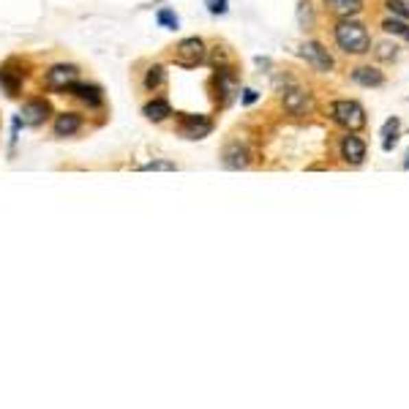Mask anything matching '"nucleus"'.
I'll return each mask as SVG.
<instances>
[{"label": "nucleus", "mask_w": 409, "mask_h": 409, "mask_svg": "<svg viewBox=\"0 0 409 409\" xmlns=\"http://www.w3.org/2000/svg\"><path fill=\"white\" fill-rule=\"evenodd\" d=\"M333 36H336V44H338V49L344 55L360 58V55H369L371 52L369 27L360 19H355V16H341L338 25H336V30H333Z\"/></svg>", "instance_id": "obj_1"}, {"label": "nucleus", "mask_w": 409, "mask_h": 409, "mask_svg": "<svg viewBox=\"0 0 409 409\" xmlns=\"http://www.w3.org/2000/svg\"><path fill=\"white\" fill-rule=\"evenodd\" d=\"M330 117H333V123H338L347 131H360L369 123V115H366L363 104L355 102V99H338V102H333L330 104Z\"/></svg>", "instance_id": "obj_2"}, {"label": "nucleus", "mask_w": 409, "mask_h": 409, "mask_svg": "<svg viewBox=\"0 0 409 409\" xmlns=\"http://www.w3.org/2000/svg\"><path fill=\"white\" fill-rule=\"evenodd\" d=\"M207 58V49H204V41L191 36V38H183L178 47H175V63L183 66V69H197L200 63H204Z\"/></svg>", "instance_id": "obj_3"}, {"label": "nucleus", "mask_w": 409, "mask_h": 409, "mask_svg": "<svg viewBox=\"0 0 409 409\" xmlns=\"http://www.w3.org/2000/svg\"><path fill=\"white\" fill-rule=\"evenodd\" d=\"M301 58L306 60L314 71H322V74L333 71V58H330V52H327L319 41H306V44L301 47Z\"/></svg>", "instance_id": "obj_4"}, {"label": "nucleus", "mask_w": 409, "mask_h": 409, "mask_svg": "<svg viewBox=\"0 0 409 409\" xmlns=\"http://www.w3.org/2000/svg\"><path fill=\"white\" fill-rule=\"evenodd\" d=\"M281 104H284V109H287L290 115H295V117H303V115H308V112L314 109V99H311V93L303 91V88H295V85L284 91Z\"/></svg>", "instance_id": "obj_5"}, {"label": "nucleus", "mask_w": 409, "mask_h": 409, "mask_svg": "<svg viewBox=\"0 0 409 409\" xmlns=\"http://www.w3.org/2000/svg\"><path fill=\"white\" fill-rule=\"evenodd\" d=\"M49 112H52V106L49 102H44V99H30V102L22 104V109H19V123L22 126H30V128H36V126H44V120L49 117Z\"/></svg>", "instance_id": "obj_6"}, {"label": "nucleus", "mask_w": 409, "mask_h": 409, "mask_svg": "<svg viewBox=\"0 0 409 409\" xmlns=\"http://www.w3.org/2000/svg\"><path fill=\"white\" fill-rule=\"evenodd\" d=\"M77 77H80V69H77V66H66V63L52 66V69L47 71V88L69 93V88L77 82Z\"/></svg>", "instance_id": "obj_7"}, {"label": "nucleus", "mask_w": 409, "mask_h": 409, "mask_svg": "<svg viewBox=\"0 0 409 409\" xmlns=\"http://www.w3.org/2000/svg\"><path fill=\"white\" fill-rule=\"evenodd\" d=\"M221 164H224L226 170H246V167L251 164V150H248L240 139H232V142L224 148V153H221Z\"/></svg>", "instance_id": "obj_8"}, {"label": "nucleus", "mask_w": 409, "mask_h": 409, "mask_svg": "<svg viewBox=\"0 0 409 409\" xmlns=\"http://www.w3.org/2000/svg\"><path fill=\"white\" fill-rule=\"evenodd\" d=\"M341 159L352 167L366 161V142L358 137V131H347V137L341 139Z\"/></svg>", "instance_id": "obj_9"}, {"label": "nucleus", "mask_w": 409, "mask_h": 409, "mask_svg": "<svg viewBox=\"0 0 409 409\" xmlns=\"http://www.w3.org/2000/svg\"><path fill=\"white\" fill-rule=\"evenodd\" d=\"M213 131V123L204 115H183L180 117V134L186 139H202Z\"/></svg>", "instance_id": "obj_10"}, {"label": "nucleus", "mask_w": 409, "mask_h": 409, "mask_svg": "<svg viewBox=\"0 0 409 409\" xmlns=\"http://www.w3.org/2000/svg\"><path fill=\"white\" fill-rule=\"evenodd\" d=\"M215 91L221 93V102L224 104H229L232 96L237 93V77H235V71L229 66H218L215 69Z\"/></svg>", "instance_id": "obj_11"}, {"label": "nucleus", "mask_w": 409, "mask_h": 409, "mask_svg": "<svg viewBox=\"0 0 409 409\" xmlns=\"http://www.w3.org/2000/svg\"><path fill=\"white\" fill-rule=\"evenodd\" d=\"M69 93L77 99V102L88 104L91 109H96V106H102L104 104V93L99 85H91V82H74L71 88H69Z\"/></svg>", "instance_id": "obj_12"}, {"label": "nucleus", "mask_w": 409, "mask_h": 409, "mask_svg": "<svg viewBox=\"0 0 409 409\" xmlns=\"http://www.w3.org/2000/svg\"><path fill=\"white\" fill-rule=\"evenodd\" d=\"M352 82H358L360 88H382L385 71H379L377 66H358L352 69Z\"/></svg>", "instance_id": "obj_13"}, {"label": "nucleus", "mask_w": 409, "mask_h": 409, "mask_svg": "<svg viewBox=\"0 0 409 409\" xmlns=\"http://www.w3.org/2000/svg\"><path fill=\"white\" fill-rule=\"evenodd\" d=\"M82 128V117L77 112H60L55 120V137H74Z\"/></svg>", "instance_id": "obj_14"}, {"label": "nucleus", "mask_w": 409, "mask_h": 409, "mask_svg": "<svg viewBox=\"0 0 409 409\" xmlns=\"http://www.w3.org/2000/svg\"><path fill=\"white\" fill-rule=\"evenodd\" d=\"M22 77H25V71H14L11 66H3V69H0V88L14 99V96H19Z\"/></svg>", "instance_id": "obj_15"}, {"label": "nucleus", "mask_w": 409, "mask_h": 409, "mask_svg": "<svg viewBox=\"0 0 409 409\" xmlns=\"http://www.w3.org/2000/svg\"><path fill=\"white\" fill-rule=\"evenodd\" d=\"M399 131H401V120H399V117H388L385 126H382V131H379V137H382V150H385V153H390V150L399 145Z\"/></svg>", "instance_id": "obj_16"}, {"label": "nucleus", "mask_w": 409, "mask_h": 409, "mask_svg": "<svg viewBox=\"0 0 409 409\" xmlns=\"http://www.w3.org/2000/svg\"><path fill=\"white\" fill-rule=\"evenodd\" d=\"M142 115H145L148 120H153V123H161V120H167V117L172 115V106H170L167 99H153V102L145 104Z\"/></svg>", "instance_id": "obj_17"}, {"label": "nucleus", "mask_w": 409, "mask_h": 409, "mask_svg": "<svg viewBox=\"0 0 409 409\" xmlns=\"http://www.w3.org/2000/svg\"><path fill=\"white\" fill-rule=\"evenodd\" d=\"M325 3H327L330 11L338 14V16H355V14L363 11V0H325Z\"/></svg>", "instance_id": "obj_18"}, {"label": "nucleus", "mask_w": 409, "mask_h": 409, "mask_svg": "<svg viewBox=\"0 0 409 409\" xmlns=\"http://www.w3.org/2000/svg\"><path fill=\"white\" fill-rule=\"evenodd\" d=\"M382 30H385L388 36H399V38L409 41V22H407V19L390 16V19H385V22H382Z\"/></svg>", "instance_id": "obj_19"}, {"label": "nucleus", "mask_w": 409, "mask_h": 409, "mask_svg": "<svg viewBox=\"0 0 409 409\" xmlns=\"http://www.w3.org/2000/svg\"><path fill=\"white\" fill-rule=\"evenodd\" d=\"M164 82H167V69L164 66H150L148 74H145V88L159 91V88H164Z\"/></svg>", "instance_id": "obj_20"}, {"label": "nucleus", "mask_w": 409, "mask_h": 409, "mask_svg": "<svg viewBox=\"0 0 409 409\" xmlns=\"http://www.w3.org/2000/svg\"><path fill=\"white\" fill-rule=\"evenodd\" d=\"M374 58L382 60V63L396 60V58H399V47H396V41H379V44H374Z\"/></svg>", "instance_id": "obj_21"}, {"label": "nucleus", "mask_w": 409, "mask_h": 409, "mask_svg": "<svg viewBox=\"0 0 409 409\" xmlns=\"http://www.w3.org/2000/svg\"><path fill=\"white\" fill-rule=\"evenodd\" d=\"M385 8H388L393 16H399V19H407V22H409V3H407V0H385Z\"/></svg>", "instance_id": "obj_22"}, {"label": "nucleus", "mask_w": 409, "mask_h": 409, "mask_svg": "<svg viewBox=\"0 0 409 409\" xmlns=\"http://www.w3.org/2000/svg\"><path fill=\"white\" fill-rule=\"evenodd\" d=\"M156 19H159V25H161V27H170V30H175V27H178V16H175V11H170V8H161Z\"/></svg>", "instance_id": "obj_23"}, {"label": "nucleus", "mask_w": 409, "mask_h": 409, "mask_svg": "<svg viewBox=\"0 0 409 409\" xmlns=\"http://www.w3.org/2000/svg\"><path fill=\"white\" fill-rule=\"evenodd\" d=\"M142 170H145V172H175L178 164H172V161H150V164H145Z\"/></svg>", "instance_id": "obj_24"}, {"label": "nucleus", "mask_w": 409, "mask_h": 409, "mask_svg": "<svg viewBox=\"0 0 409 409\" xmlns=\"http://www.w3.org/2000/svg\"><path fill=\"white\" fill-rule=\"evenodd\" d=\"M204 5H207V11L210 14H226V5H229V0H204Z\"/></svg>", "instance_id": "obj_25"}, {"label": "nucleus", "mask_w": 409, "mask_h": 409, "mask_svg": "<svg viewBox=\"0 0 409 409\" xmlns=\"http://www.w3.org/2000/svg\"><path fill=\"white\" fill-rule=\"evenodd\" d=\"M257 99H259V93H257V91H251V88H248V91H243V104H254Z\"/></svg>", "instance_id": "obj_26"}, {"label": "nucleus", "mask_w": 409, "mask_h": 409, "mask_svg": "<svg viewBox=\"0 0 409 409\" xmlns=\"http://www.w3.org/2000/svg\"><path fill=\"white\" fill-rule=\"evenodd\" d=\"M401 167H404V170H407V172H409V150H407V153H404V164H401Z\"/></svg>", "instance_id": "obj_27"}, {"label": "nucleus", "mask_w": 409, "mask_h": 409, "mask_svg": "<svg viewBox=\"0 0 409 409\" xmlns=\"http://www.w3.org/2000/svg\"><path fill=\"white\" fill-rule=\"evenodd\" d=\"M159 3H161V0H159Z\"/></svg>", "instance_id": "obj_28"}]
</instances>
